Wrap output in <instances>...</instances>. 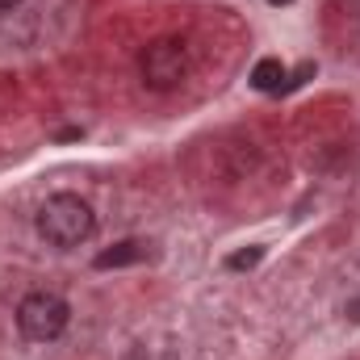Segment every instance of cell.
<instances>
[{"label": "cell", "mask_w": 360, "mask_h": 360, "mask_svg": "<svg viewBox=\"0 0 360 360\" xmlns=\"http://www.w3.org/2000/svg\"><path fill=\"white\" fill-rule=\"evenodd\" d=\"M38 235L51 243V248H80L96 231V218H92V205L76 193H55L38 205V218H34Z\"/></svg>", "instance_id": "cell-1"}, {"label": "cell", "mask_w": 360, "mask_h": 360, "mask_svg": "<svg viewBox=\"0 0 360 360\" xmlns=\"http://www.w3.org/2000/svg\"><path fill=\"white\" fill-rule=\"evenodd\" d=\"M68 319H72V306L51 293V289H38V293H25L21 306H17V327L25 340L34 344H51L68 331Z\"/></svg>", "instance_id": "cell-2"}, {"label": "cell", "mask_w": 360, "mask_h": 360, "mask_svg": "<svg viewBox=\"0 0 360 360\" xmlns=\"http://www.w3.org/2000/svg\"><path fill=\"white\" fill-rule=\"evenodd\" d=\"M184 72H188V46L180 38H155L139 55V76H143L147 89H155V92L176 89L184 80Z\"/></svg>", "instance_id": "cell-3"}, {"label": "cell", "mask_w": 360, "mask_h": 360, "mask_svg": "<svg viewBox=\"0 0 360 360\" xmlns=\"http://www.w3.org/2000/svg\"><path fill=\"white\" fill-rule=\"evenodd\" d=\"M252 89L285 92V63H281V59H260V63L252 68Z\"/></svg>", "instance_id": "cell-4"}, {"label": "cell", "mask_w": 360, "mask_h": 360, "mask_svg": "<svg viewBox=\"0 0 360 360\" xmlns=\"http://www.w3.org/2000/svg\"><path fill=\"white\" fill-rule=\"evenodd\" d=\"M143 256H147V248L134 243V239H126V243L101 252V256H96V269H122V264H134V260H143Z\"/></svg>", "instance_id": "cell-5"}, {"label": "cell", "mask_w": 360, "mask_h": 360, "mask_svg": "<svg viewBox=\"0 0 360 360\" xmlns=\"http://www.w3.org/2000/svg\"><path fill=\"white\" fill-rule=\"evenodd\" d=\"M260 260H264V248H248V252H235L226 264H231V269H256Z\"/></svg>", "instance_id": "cell-6"}, {"label": "cell", "mask_w": 360, "mask_h": 360, "mask_svg": "<svg viewBox=\"0 0 360 360\" xmlns=\"http://www.w3.org/2000/svg\"><path fill=\"white\" fill-rule=\"evenodd\" d=\"M348 319H352V323H360V293L348 302Z\"/></svg>", "instance_id": "cell-7"}, {"label": "cell", "mask_w": 360, "mask_h": 360, "mask_svg": "<svg viewBox=\"0 0 360 360\" xmlns=\"http://www.w3.org/2000/svg\"><path fill=\"white\" fill-rule=\"evenodd\" d=\"M17 4H21V0H0V8H17Z\"/></svg>", "instance_id": "cell-8"}, {"label": "cell", "mask_w": 360, "mask_h": 360, "mask_svg": "<svg viewBox=\"0 0 360 360\" xmlns=\"http://www.w3.org/2000/svg\"><path fill=\"white\" fill-rule=\"evenodd\" d=\"M269 4H276V8H281V4H293V0H269Z\"/></svg>", "instance_id": "cell-9"}]
</instances>
